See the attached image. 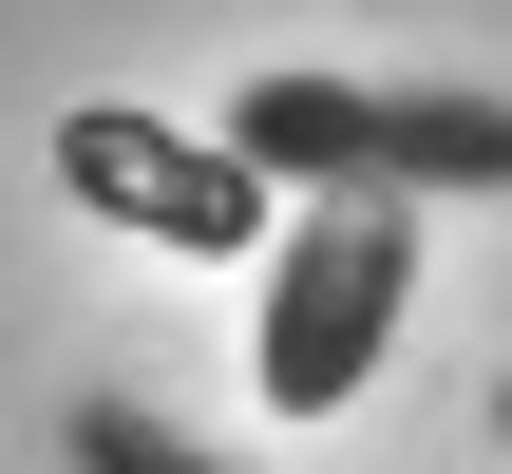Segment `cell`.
<instances>
[{
  "instance_id": "cell-3",
  "label": "cell",
  "mask_w": 512,
  "mask_h": 474,
  "mask_svg": "<svg viewBox=\"0 0 512 474\" xmlns=\"http://www.w3.org/2000/svg\"><path fill=\"white\" fill-rule=\"evenodd\" d=\"M57 190L95 209V228H152V247H209V266H266V228H285V171L209 114H133V95H76L57 114Z\"/></svg>"
},
{
  "instance_id": "cell-2",
  "label": "cell",
  "mask_w": 512,
  "mask_h": 474,
  "mask_svg": "<svg viewBox=\"0 0 512 474\" xmlns=\"http://www.w3.org/2000/svg\"><path fill=\"white\" fill-rule=\"evenodd\" d=\"M228 133H247L285 190H512V95H456V76L266 57V76L228 95Z\"/></svg>"
},
{
  "instance_id": "cell-1",
  "label": "cell",
  "mask_w": 512,
  "mask_h": 474,
  "mask_svg": "<svg viewBox=\"0 0 512 474\" xmlns=\"http://www.w3.org/2000/svg\"><path fill=\"white\" fill-rule=\"evenodd\" d=\"M399 304H418V190H304L266 228V323H247L266 418H342L380 380Z\"/></svg>"
}]
</instances>
